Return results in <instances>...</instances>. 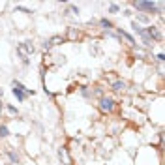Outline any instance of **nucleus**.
<instances>
[{
  "instance_id": "obj_1",
  "label": "nucleus",
  "mask_w": 165,
  "mask_h": 165,
  "mask_svg": "<svg viewBox=\"0 0 165 165\" xmlns=\"http://www.w3.org/2000/svg\"><path fill=\"white\" fill-rule=\"evenodd\" d=\"M135 10H141V11H156L159 8V4H154V2H133Z\"/></svg>"
},
{
  "instance_id": "obj_2",
  "label": "nucleus",
  "mask_w": 165,
  "mask_h": 165,
  "mask_svg": "<svg viewBox=\"0 0 165 165\" xmlns=\"http://www.w3.org/2000/svg\"><path fill=\"white\" fill-rule=\"evenodd\" d=\"M100 109H101L103 113H113V111H114V101H113L111 98H101V100H100Z\"/></svg>"
},
{
  "instance_id": "obj_3",
  "label": "nucleus",
  "mask_w": 165,
  "mask_h": 165,
  "mask_svg": "<svg viewBox=\"0 0 165 165\" xmlns=\"http://www.w3.org/2000/svg\"><path fill=\"white\" fill-rule=\"evenodd\" d=\"M118 36H120V38H124V39H128V43H135V39H133L128 32H124L122 28H118Z\"/></svg>"
},
{
  "instance_id": "obj_4",
  "label": "nucleus",
  "mask_w": 165,
  "mask_h": 165,
  "mask_svg": "<svg viewBox=\"0 0 165 165\" xmlns=\"http://www.w3.org/2000/svg\"><path fill=\"white\" fill-rule=\"evenodd\" d=\"M122 88H126V83L124 81H114L113 83V90H122Z\"/></svg>"
},
{
  "instance_id": "obj_5",
  "label": "nucleus",
  "mask_w": 165,
  "mask_h": 165,
  "mask_svg": "<svg viewBox=\"0 0 165 165\" xmlns=\"http://www.w3.org/2000/svg\"><path fill=\"white\" fill-rule=\"evenodd\" d=\"M62 39H64L62 36H53V38L49 39V45H51V47H53V45H58V43H60Z\"/></svg>"
},
{
  "instance_id": "obj_6",
  "label": "nucleus",
  "mask_w": 165,
  "mask_h": 165,
  "mask_svg": "<svg viewBox=\"0 0 165 165\" xmlns=\"http://www.w3.org/2000/svg\"><path fill=\"white\" fill-rule=\"evenodd\" d=\"M8 135H10V130L4 124H0V137H8Z\"/></svg>"
},
{
  "instance_id": "obj_7",
  "label": "nucleus",
  "mask_w": 165,
  "mask_h": 165,
  "mask_svg": "<svg viewBox=\"0 0 165 165\" xmlns=\"http://www.w3.org/2000/svg\"><path fill=\"white\" fill-rule=\"evenodd\" d=\"M100 23H101V27H103V28H113V23H111L109 19H101Z\"/></svg>"
},
{
  "instance_id": "obj_8",
  "label": "nucleus",
  "mask_w": 165,
  "mask_h": 165,
  "mask_svg": "<svg viewBox=\"0 0 165 165\" xmlns=\"http://www.w3.org/2000/svg\"><path fill=\"white\" fill-rule=\"evenodd\" d=\"M8 156H10V159H11V163H15V165L19 163V158H17V156H15L13 152H8Z\"/></svg>"
},
{
  "instance_id": "obj_9",
  "label": "nucleus",
  "mask_w": 165,
  "mask_h": 165,
  "mask_svg": "<svg viewBox=\"0 0 165 165\" xmlns=\"http://www.w3.org/2000/svg\"><path fill=\"white\" fill-rule=\"evenodd\" d=\"M68 38H69V39H75V38H77V34H75V30H73V28H69V30H68Z\"/></svg>"
},
{
  "instance_id": "obj_10",
  "label": "nucleus",
  "mask_w": 165,
  "mask_h": 165,
  "mask_svg": "<svg viewBox=\"0 0 165 165\" xmlns=\"http://www.w3.org/2000/svg\"><path fill=\"white\" fill-rule=\"evenodd\" d=\"M6 109H8V111H10L11 114H17V107H13V105H8Z\"/></svg>"
},
{
  "instance_id": "obj_11",
  "label": "nucleus",
  "mask_w": 165,
  "mask_h": 165,
  "mask_svg": "<svg viewBox=\"0 0 165 165\" xmlns=\"http://www.w3.org/2000/svg\"><path fill=\"white\" fill-rule=\"evenodd\" d=\"M137 19H139V21H143V23H146V21H148V17H146V15H143V13L137 15Z\"/></svg>"
},
{
  "instance_id": "obj_12",
  "label": "nucleus",
  "mask_w": 165,
  "mask_h": 165,
  "mask_svg": "<svg viewBox=\"0 0 165 165\" xmlns=\"http://www.w3.org/2000/svg\"><path fill=\"white\" fill-rule=\"evenodd\" d=\"M113 13H116V11H118V6H116V4H111V8H109Z\"/></svg>"
},
{
  "instance_id": "obj_13",
  "label": "nucleus",
  "mask_w": 165,
  "mask_h": 165,
  "mask_svg": "<svg viewBox=\"0 0 165 165\" xmlns=\"http://www.w3.org/2000/svg\"><path fill=\"white\" fill-rule=\"evenodd\" d=\"M158 60H159V62H163V60H165V55H163V53H159V55H158Z\"/></svg>"
},
{
  "instance_id": "obj_14",
  "label": "nucleus",
  "mask_w": 165,
  "mask_h": 165,
  "mask_svg": "<svg viewBox=\"0 0 165 165\" xmlns=\"http://www.w3.org/2000/svg\"><path fill=\"white\" fill-rule=\"evenodd\" d=\"M2 109H4V105H2V101H0V113H2Z\"/></svg>"
},
{
  "instance_id": "obj_15",
  "label": "nucleus",
  "mask_w": 165,
  "mask_h": 165,
  "mask_svg": "<svg viewBox=\"0 0 165 165\" xmlns=\"http://www.w3.org/2000/svg\"><path fill=\"white\" fill-rule=\"evenodd\" d=\"M2 94H4V92H2V88H0V98H2Z\"/></svg>"
}]
</instances>
